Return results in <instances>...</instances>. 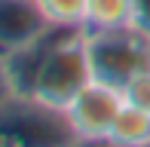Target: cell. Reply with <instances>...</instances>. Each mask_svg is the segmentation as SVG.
Returning <instances> with one entry per match:
<instances>
[{
	"mask_svg": "<svg viewBox=\"0 0 150 147\" xmlns=\"http://www.w3.org/2000/svg\"><path fill=\"white\" fill-rule=\"evenodd\" d=\"M132 25L141 31V34H147V37H150V0H135Z\"/></svg>",
	"mask_w": 150,
	"mask_h": 147,
	"instance_id": "30bf717a",
	"label": "cell"
},
{
	"mask_svg": "<svg viewBox=\"0 0 150 147\" xmlns=\"http://www.w3.org/2000/svg\"><path fill=\"white\" fill-rule=\"evenodd\" d=\"M132 12H135V0H89L86 31H104V28L132 25Z\"/></svg>",
	"mask_w": 150,
	"mask_h": 147,
	"instance_id": "52a82bcc",
	"label": "cell"
},
{
	"mask_svg": "<svg viewBox=\"0 0 150 147\" xmlns=\"http://www.w3.org/2000/svg\"><path fill=\"white\" fill-rule=\"evenodd\" d=\"M89 80H92V64L89 52H86V28H64L40 64L31 95L49 107L64 110Z\"/></svg>",
	"mask_w": 150,
	"mask_h": 147,
	"instance_id": "7a4b0ae2",
	"label": "cell"
},
{
	"mask_svg": "<svg viewBox=\"0 0 150 147\" xmlns=\"http://www.w3.org/2000/svg\"><path fill=\"white\" fill-rule=\"evenodd\" d=\"M122 92H126V101L129 104H135V107H141V110L150 113V71L138 74Z\"/></svg>",
	"mask_w": 150,
	"mask_h": 147,
	"instance_id": "9c48e42d",
	"label": "cell"
},
{
	"mask_svg": "<svg viewBox=\"0 0 150 147\" xmlns=\"http://www.w3.org/2000/svg\"><path fill=\"white\" fill-rule=\"evenodd\" d=\"M37 6L55 28H86L89 0H37Z\"/></svg>",
	"mask_w": 150,
	"mask_h": 147,
	"instance_id": "ba28073f",
	"label": "cell"
},
{
	"mask_svg": "<svg viewBox=\"0 0 150 147\" xmlns=\"http://www.w3.org/2000/svg\"><path fill=\"white\" fill-rule=\"evenodd\" d=\"M9 95H16V92H12V83H9V74H6V64H3V58H0V104H3Z\"/></svg>",
	"mask_w": 150,
	"mask_h": 147,
	"instance_id": "8fae6325",
	"label": "cell"
},
{
	"mask_svg": "<svg viewBox=\"0 0 150 147\" xmlns=\"http://www.w3.org/2000/svg\"><path fill=\"white\" fill-rule=\"evenodd\" d=\"M0 144L6 147H77L64 110L34 95H9L0 104Z\"/></svg>",
	"mask_w": 150,
	"mask_h": 147,
	"instance_id": "6da1fadb",
	"label": "cell"
},
{
	"mask_svg": "<svg viewBox=\"0 0 150 147\" xmlns=\"http://www.w3.org/2000/svg\"><path fill=\"white\" fill-rule=\"evenodd\" d=\"M49 28L37 0H0V58L22 49Z\"/></svg>",
	"mask_w": 150,
	"mask_h": 147,
	"instance_id": "5b68a950",
	"label": "cell"
},
{
	"mask_svg": "<svg viewBox=\"0 0 150 147\" xmlns=\"http://www.w3.org/2000/svg\"><path fill=\"white\" fill-rule=\"evenodd\" d=\"M86 52L92 64V80L126 89L138 74L150 71V37L135 25L104 31H86Z\"/></svg>",
	"mask_w": 150,
	"mask_h": 147,
	"instance_id": "3957f363",
	"label": "cell"
},
{
	"mask_svg": "<svg viewBox=\"0 0 150 147\" xmlns=\"http://www.w3.org/2000/svg\"><path fill=\"white\" fill-rule=\"evenodd\" d=\"M110 141H117L122 147H147L150 144V113L126 101L110 129Z\"/></svg>",
	"mask_w": 150,
	"mask_h": 147,
	"instance_id": "8992f818",
	"label": "cell"
},
{
	"mask_svg": "<svg viewBox=\"0 0 150 147\" xmlns=\"http://www.w3.org/2000/svg\"><path fill=\"white\" fill-rule=\"evenodd\" d=\"M147 147H150V144H147Z\"/></svg>",
	"mask_w": 150,
	"mask_h": 147,
	"instance_id": "5bb4252c",
	"label": "cell"
},
{
	"mask_svg": "<svg viewBox=\"0 0 150 147\" xmlns=\"http://www.w3.org/2000/svg\"><path fill=\"white\" fill-rule=\"evenodd\" d=\"M122 104H126V92L120 86L89 80L74 95V101L64 107L77 141H104V138H110V129L117 123Z\"/></svg>",
	"mask_w": 150,
	"mask_h": 147,
	"instance_id": "277c9868",
	"label": "cell"
},
{
	"mask_svg": "<svg viewBox=\"0 0 150 147\" xmlns=\"http://www.w3.org/2000/svg\"><path fill=\"white\" fill-rule=\"evenodd\" d=\"M0 147H6V144H0Z\"/></svg>",
	"mask_w": 150,
	"mask_h": 147,
	"instance_id": "4fadbf2b",
	"label": "cell"
},
{
	"mask_svg": "<svg viewBox=\"0 0 150 147\" xmlns=\"http://www.w3.org/2000/svg\"><path fill=\"white\" fill-rule=\"evenodd\" d=\"M77 147H122V144L110 141V138H104V141H77Z\"/></svg>",
	"mask_w": 150,
	"mask_h": 147,
	"instance_id": "7c38bea8",
	"label": "cell"
}]
</instances>
